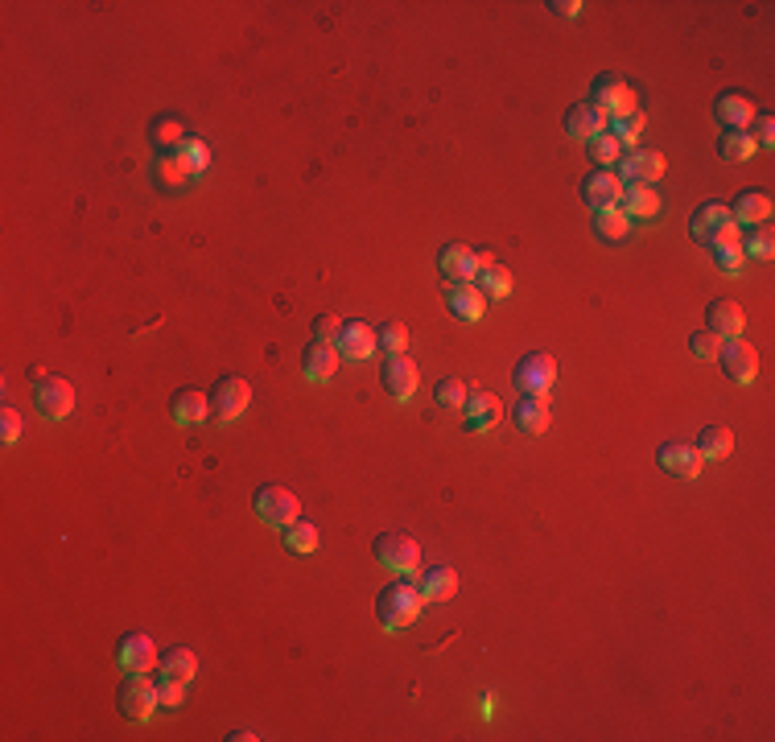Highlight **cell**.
Here are the masks:
<instances>
[{
	"instance_id": "6da1fadb",
	"label": "cell",
	"mask_w": 775,
	"mask_h": 742,
	"mask_svg": "<svg viewBox=\"0 0 775 742\" xmlns=\"http://www.w3.org/2000/svg\"><path fill=\"white\" fill-rule=\"evenodd\" d=\"M421 606H425V594L421 586L413 582H392L376 594V619L384 631H400V627H409L417 615H421Z\"/></svg>"
},
{
	"instance_id": "7a4b0ae2",
	"label": "cell",
	"mask_w": 775,
	"mask_h": 742,
	"mask_svg": "<svg viewBox=\"0 0 775 742\" xmlns=\"http://www.w3.org/2000/svg\"><path fill=\"white\" fill-rule=\"evenodd\" d=\"M689 235L701 244V248H714V244H726V240H738V227L730 219V207L726 202H701L689 219Z\"/></svg>"
},
{
	"instance_id": "3957f363",
	"label": "cell",
	"mask_w": 775,
	"mask_h": 742,
	"mask_svg": "<svg viewBox=\"0 0 775 742\" xmlns=\"http://www.w3.org/2000/svg\"><path fill=\"white\" fill-rule=\"evenodd\" d=\"M590 104H594V108H598L606 120L639 112L631 83H627L623 75H615V71H606V75H598V79H594V87H590Z\"/></svg>"
},
{
	"instance_id": "277c9868",
	"label": "cell",
	"mask_w": 775,
	"mask_h": 742,
	"mask_svg": "<svg viewBox=\"0 0 775 742\" xmlns=\"http://www.w3.org/2000/svg\"><path fill=\"white\" fill-rule=\"evenodd\" d=\"M252 512H256L264 524H273V528H289V524L297 520V512H301V503H297V495H293L289 487H281V483H264V487L252 491Z\"/></svg>"
},
{
	"instance_id": "5b68a950",
	"label": "cell",
	"mask_w": 775,
	"mask_h": 742,
	"mask_svg": "<svg viewBox=\"0 0 775 742\" xmlns=\"http://www.w3.org/2000/svg\"><path fill=\"white\" fill-rule=\"evenodd\" d=\"M116 705H120V714L128 722H149L153 710H157V685L145 677V672H128V677L120 681V693H116Z\"/></svg>"
},
{
	"instance_id": "8992f818",
	"label": "cell",
	"mask_w": 775,
	"mask_h": 742,
	"mask_svg": "<svg viewBox=\"0 0 775 742\" xmlns=\"http://www.w3.org/2000/svg\"><path fill=\"white\" fill-rule=\"evenodd\" d=\"M664 153L660 149H644V145H635V149H623L619 153V170H615V178L623 182V186H631V182H639V186H656L660 178H664Z\"/></svg>"
},
{
	"instance_id": "52a82bcc",
	"label": "cell",
	"mask_w": 775,
	"mask_h": 742,
	"mask_svg": "<svg viewBox=\"0 0 775 742\" xmlns=\"http://www.w3.org/2000/svg\"><path fill=\"white\" fill-rule=\"evenodd\" d=\"M372 557L392 569V573H417L421 565V545L413 541V536H404V532H380L376 536V545H372Z\"/></svg>"
},
{
	"instance_id": "ba28073f",
	"label": "cell",
	"mask_w": 775,
	"mask_h": 742,
	"mask_svg": "<svg viewBox=\"0 0 775 742\" xmlns=\"http://www.w3.org/2000/svg\"><path fill=\"white\" fill-rule=\"evenodd\" d=\"M207 400H211V421H215V425H231L235 417L248 409L252 388H248V380H240V376H219Z\"/></svg>"
},
{
	"instance_id": "9c48e42d",
	"label": "cell",
	"mask_w": 775,
	"mask_h": 742,
	"mask_svg": "<svg viewBox=\"0 0 775 742\" xmlns=\"http://www.w3.org/2000/svg\"><path fill=\"white\" fill-rule=\"evenodd\" d=\"M553 380H557V359L545 355V351L524 355L516 363V371H512V384H516L520 396H545L553 388Z\"/></svg>"
},
{
	"instance_id": "30bf717a",
	"label": "cell",
	"mask_w": 775,
	"mask_h": 742,
	"mask_svg": "<svg viewBox=\"0 0 775 742\" xmlns=\"http://www.w3.org/2000/svg\"><path fill=\"white\" fill-rule=\"evenodd\" d=\"M33 409H38L46 421H62L75 409V388L62 376H38V388H33Z\"/></svg>"
},
{
	"instance_id": "8fae6325",
	"label": "cell",
	"mask_w": 775,
	"mask_h": 742,
	"mask_svg": "<svg viewBox=\"0 0 775 742\" xmlns=\"http://www.w3.org/2000/svg\"><path fill=\"white\" fill-rule=\"evenodd\" d=\"M722 371L730 376V384H755V376H759V351L747 343V339H726L722 343Z\"/></svg>"
},
{
	"instance_id": "7c38bea8",
	"label": "cell",
	"mask_w": 775,
	"mask_h": 742,
	"mask_svg": "<svg viewBox=\"0 0 775 742\" xmlns=\"http://www.w3.org/2000/svg\"><path fill=\"white\" fill-rule=\"evenodd\" d=\"M157 644H153V639L149 635H141V631H128L124 639H120V644H116V664H120V672H145V677H149V672L157 668Z\"/></svg>"
},
{
	"instance_id": "4fadbf2b",
	"label": "cell",
	"mask_w": 775,
	"mask_h": 742,
	"mask_svg": "<svg viewBox=\"0 0 775 742\" xmlns=\"http://www.w3.org/2000/svg\"><path fill=\"white\" fill-rule=\"evenodd\" d=\"M656 466L672 479H697L701 475V454L693 450V442H660L656 450Z\"/></svg>"
},
{
	"instance_id": "5bb4252c",
	"label": "cell",
	"mask_w": 775,
	"mask_h": 742,
	"mask_svg": "<svg viewBox=\"0 0 775 742\" xmlns=\"http://www.w3.org/2000/svg\"><path fill=\"white\" fill-rule=\"evenodd\" d=\"M380 384L392 400H409L417 392V363L409 355H388L380 367Z\"/></svg>"
},
{
	"instance_id": "9a60e30c",
	"label": "cell",
	"mask_w": 775,
	"mask_h": 742,
	"mask_svg": "<svg viewBox=\"0 0 775 742\" xmlns=\"http://www.w3.org/2000/svg\"><path fill=\"white\" fill-rule=\"evenodd\" d=\"M726 207H730V219H734L738 231L759 227V223L771 219V194L767 190H738L734 202H726Z\"/></svg>"
},
{
	"instance_id": "2e32d148",
	"label": "cell",
	"mask_w": 775,
	"mask_h": 742,
	"mask_svg": "<svg viewBox=\"0 0 775 742\" xmlns=\"http://www.w3.org/2000/svg\"><path fill=\"white\" fill-rule=\"evenodd\" d=\"M446 310L454 318H462V322H479L483 310H487V297H483V289L475 281H450L446 285Z\"/></svg>"
},
{
	"instance_id": "e0dca14e",
	"label": "cell",
	"mask_w": 775,
	"mask_h": 742,
	"mask_svg": "<svg viewBox=\"0 0 775 742\" xmlns=\"http://www.w3.org/2000/svg\"><path fill=\"white\" fill-rule=\"evenodd\" d=\"M462 417H466V429L470 433H487V429H495L499 425V417H503V404H499V396H491V392H466V400H462Z\"/></svg>"
},
{
	"instance_id": "ac0fdd59",
	"label": "cell",
	"mask_w": 775,
	"mask_h": 742,
	"mask_svg": "<svg viewBox=\"0 0 775 742\" xmlns=\"http://www.w3.org/2000/svg\"><path fill=\"white\" fill-rule=\"evenodd\" d=\"M582 198H586V207H594V211H611V207H619V198H623V182L611 170H590L582 178Z\"/></svg>"
},
{
	"instance_id": "d6986e66",
	"label": "cell",
	"mask_w": 775,
	"mask_h": 742,
	"mask_svg": "<svg viewBox=\"0 0 775 742\" xmlns=\"http://www.w3.org/2000/svg\"><path fill=\"white\" fill-rule=\"evenodd\" d=\"M743 306H738L734 297H714L710 306H705V330H714L718 339H738L743 334Z\"/></svg>"
},
{
	"instance_id": "ffe728a7",
	"label": "cell",
	"mask_w": 775,
	"mask_h": 742,
	"mask_svg": "<svg viewBox=\"0 0 775 742\" xmlns=\"http://www.w3.org/2000/svg\"><path fill=\"white\" fill-rule=\"evenodd\" d=\"M334 347H339L343 359H372V355L380 351V347H376V326H367V322L351 318V322H343V330H339V339H334Z\"/></svg>"
},
{
	"instance_id": "44dd1931",
	"label": "cell",
	"mask_w": 775,
	"mask_h": 742,
	"mask_svg": "<svg viewBox=\"0 0 775 742\" xmlns=\"http://www.w3.org/2000/svg\"><path fill=\"white\" fill-rule=\"evenodd\" d=\"M339 347L334 343H318V339H310L306 343V351H301V371H306V380H314V384H326V380H334V371H339Z\"/></svg>"
},
{
	"instance_id": "7402d4cb",
	"label": "cell",
	"mask_w": 775,
	"mask_h": 742,
	"mask_svg": "<svg viewBox=\"0 0 775 742\" xmlns=\"http://www.w3.org/2000/svg\"><path fill=\"white\" fill-rule=\"evenodd\" d=\"M170 417H174V425H182V429H190V425H198V421H207V417H211V400H207V392H198V388H178V392L170 396Z\"/></svg>"
},
{
	"instance_id": "603a6c76",
	"label": "cell",
	"mask_w": 775,
	"mask_h": 742,
	"mask_svg": "<svg viewBox=\"0 0 775 742\" xmlns=\"http://www.w3.org/2000/svg\"><path fill=\"white\" fill-rule=\"evenodd\" d=\"M714 116L726 124V128H747L759 112H755V99L747 91H718L714 99Z\"/></svg>"
},
{
	"instance_id": "cb8c5ba5",
	"label": "cell",
	"mask_w": 775,
	"mask_h": 742,
	"mask_svg": "<svg viewBox=\"0 0 775 742\" xmlns=\"http://www.w3.org/2000/svg\"><path fill=\"white\" fill-rule=\"evenodd\" d=\"M565 132L574 141H586L590 145L594 137H602V132H606V116L590 104V99H582V104H574V108L565 112Z\"/></svg>"
},
{
	"instance_id": "d4e9b609",
	"label": "cell",
	"mask_w": 775,
	"mask_h": 742,
	"mask_svg": "<svg viewBox=\"0 0 775 742\" xmlns=\"http://www.w3.org/2000/svg\"><path fill=\"white\" fill-rule=\"evenodd\" d=\"M437 273L450 281H475V252H470L466 244H446L442 252H437Z\"/></svg>"
},
{
	"instance_id": "484cf974",
	"label": "cell",
	"mask_w": 775,
	"mask_h": 742,
	"mask_svg": "<svg viewBox=\"0 0 775 742\" xmlns=\"http://www.w3.org/2000/svg\"><path fill=\"white\" fill-rule=\"evenodd\" d=\"M512 421H516V429L528 433V437L545 433V429H549V404H545V396H520V400L512 404Z\"/></svg>"
},
{
	"instance_id": "4316f807",
	"label": "cell",
	"mask_w": 775,
	"mask_h": 742,
	"mask_svg": "<svg viewBox=\"0 0 775 742\" xmlns=\"http://www.w3.org/2000/svg\"><path fill=\"white\" fill-rule=\"evenodd\" d=\"M623 215L627 219H656L660 215V194H656V186H639V182H631V186H623Z\"/></svg>"
},
{
	"instance_id": "83f0119b",
	"label": "cell",
	"mask_w": 775,
	"mask_h": 742,
	"mask_svg": "<svg viewBox=\"0 0 775 742\" xmlns=\"http://www.w3.org/2000/svg\"><path fill=\"white\" fill-rule=\"evenodd\" d=\"M693 450L701 454V462H722V458H730V450H734V433H730L726 425H705V429L697 433Z\"/></svg>"
},
{
	"instance_id": "f1b7e54d",
	"label": "cell",
	"mask_w": 775,
	"mask_h": 742,
	"mask_svg": "<svg viewBox=\"0 0 775 742\" xmlns=\"http://www.w3.org/2000/svg\"><path fill=\"white\" fill-rule=\"evenodd\" d=\"M421 594L425 602H446L458 594V573L450 565H429L421 569Z\"/></svg>"
},
{
	"instance_id": "f546056e",
	"label": "cell",
	"mask_w": 775,
	"mask_h": 742,
	"mask_svg": "<svg viewBox=\"0 0 775 742\" xmlns=\"http://www.w3.org/2000/svg\"><path fill=\"white\" fill-rule=\"evenodd\" d=\"M194 672H198V656L190 648H170V652H161V660H157V677H170V681L190 685Z\"/></svg>"
},
{
	"instance_id": "4dcf8cb0",
	"label": "cell",
	"mask_w": 775,
	"mask_h": 742,
	"mask_svg": "<svg viewBox=\"0 0 775 742\" xmlns=\"http://www.w3.org/2000/svg\"><path fill=\"white\" fill-rule=\"evenodd\" d=\"M755 149H759V145L751 141L747 128H726L722 137H718V157H722V161H734V165H738V161H751Z\"/></svg>"
},
{
	"instance_id": "1f68e13d",
	"label": "cell",
	"mask_w": 775,
	"mask_h": 742,
	"mask_svg": "<svg viewBox=\"0 0 775 742\" xmlns=\"http://www.w3.org/2000/svg\"><path fill=\"white\" fill-rule=\"evenodd\" d=\"M627 231H631V219L619 211V207H611V211H594V235L602 244H619V240H627Z\"/></svg>"
},
{
	"instance_id": "d6a6232c",
	"label": "cell",
	"mask_w": 775,
	"mask_h": 742,
	"mask_svg": "<svg viewBox=\"0 0 775 742\" xmlns=\"http://www.w3.org/2000/svg\"><path fill=\"white\" fill-rule=\"evenodd\" d=\"M738 248H743V256H747V260H771V252H775L771 227H767V223L747 227V235H738Z\"/></svg>"
},
{
	"instance_id": "836d02e7",
	"label": "cell",
	"mask_w": 775,
	"mask_h": 742,
	"mask_svg": "<svg viewBox=\"0 0 775 742\" xmlns=\"http://www.w3.org/2000/svg\"><path fill=\"white\" fill-rule=\"evenodd\" d=\"M182 141H186L182 120L161 116V120L153 124V149H161V153H178V149H182Z\"/></svg>"
},
{
	"instance_id": "e575fe53",
	"label": "cell",
	"mask_w": 775,
	"mask_h": 742,
	"mask_svg": "<svg viewBox=\"0 0 775 742\" xmlns=\"http://www.w3.org/2000/svg\"><path fill=\"white\" fill-rule=\"evenodd\" d=\"M174 157H178V165H182V170H186L190 178H198V174L211 165V149L202 145L198 137H186V141H182V149H178Z\"/></svg>"
},
{
	"instance_id": "d590c367",
	"label": "cell",
	"mask_w": 775,
	"mask_h": 742,
	"mask_svg": "<svg viewBox=\"0 0 775 742\" xmlns=\"http://www.w3.org/2000/svg\"><path fill=\"white\" fill-rule=\"evenodd\" d=\"M376 347L388 355H404V347H409V326L400 318H388L384 326H376Z\"/></svg>"
},
{
	"instance_id": "8d00e7d4",
	"label": "cell",
	"mask_w": 775,
	"mask_h": 742,
	"mask_svg": "<svg viewBox=\"0 0 775 742\" xmlns=\"http://www.w3.org/2000/svg\"><path fill=\"white\" fill-rule=\"evenodd\" d=\"M606 132L623 145V149H635L639 141V132H644V112H631V116H615V120H606Z\"/></svg>"
},
{
	"instance_id": "74e56055",
	"label": "cell",
	"mask_w": 775,
	"mask_h": 742,
	"mask_svg": "<svg viewBox=\"0 0 775 742\" xmlns=\"http://www.w3.org/2000/svg\"><path fill=\"white\" fill-rule=\"evenodd\" d=\"M281 541H285L289 553H314V549H318V528L306 524V520H293V524L285 528Z\"/></svg>"
},
{
	"instance_id": "f35d334b",
	"label": "cell",
	"mask_w": 775,
	"mask_h": 742,
	"mask_svg": "<svg viewBox=\"0 0 775 742\" xmlns=\"http://www.w3.org/2000/svg\"><path fill=\"white\" fill-rule=\"evenodd\" d=\"M475 285L483 289V297H487V301L508 297V293H512V273H508L503 264H491L487 273H479V277H475Z\"/></svg>"
},
{
	"instance_id": "ab89813d",
	"label": "cell",
	"mask_w": 775,
	"mask_h": 742,
	"mask_svg": "<svg viewBox=\"0 0 775 742\" xmlns=\"http://www.w3.org/2000/svg\"><path fill=\"white\" fill-rule=\"evenodd\" d=\"M710 256H714V264L722 268L726 277H738L743 273V264H747V256H743V248H738V240H726V244H714L710 248Z\"/></svg>"
},
{
	"instance_id": "60d3db41",
	"label": "cell",
	"mask_w": 775,
	"mask_h": 742,
	"mask_svg": "<svg viewBox=\"0 0 775 742\" xmlns=\"http://www.w3.org/2000/svg\"><path fill=\"white\" fill-rule=\"evenodd\" d=\"M722 343H726V339H718L714 330H697V334H689V351H693V359H718V355H722Z\"/></svg>"
},
{
	"instance_id": "b9f144b4",
	"label": "cell",
	"mask_w": 775,
	"mask_h": 742,
	"mask_svg": "<svg viewBox=\"0 0 775 742\" xmlns=\"http://www.w3.org/2000/svg\"><path fill=\"white\" fill-rule=\"evenodd\" d=\"M619 153H623V145L611 137V132H602V137H594V141H590V157L598 161V170H606L611 161H619Z\"/></svg>"
},
{
	"instance_id": "7bdbcfd3",
	"label": "cell",
	"mask_w": 775,
	"mask_h": 742,
	"mask_svg": "<svg viewBox=\"0 0 775 742\" xmlns=\"http://www.w3.org/2000/svg\"><path fill=\"white\" fill-rule=\"evenodd\" d=\"M433 400L442 404V409H462V400H466V384H462V380H437Z\"/></svg>"
},
{
	"instance_id": "ee69618b",
	"label": "cell",
	"mask_w": 775,
	"mask_h": 742,
	"mask_svg": "<svg viewBox=\"0 0 775 742\" xmlns=\"http://www.w3.org/2000/svg\"><path fill=\"white\" fill-rule=\"evenodd\" d=\"M747 132H751V141H755L759 149H771V145H775V120H771V116H763V112L747 124Z\"/></svg>"
},
{
	"instance_id": "f6af8a7d",
	"label": "cell",
	"mask_w": 775,
	"mask_h": 742,
	"mask_svg": "<svg viewBox=\"0 0 775 742\" xmlns=\"http://www.w3.org/2000/svg\"><path fill=\"white\" fill-rule=\"evenodd\" d=\"M310 330H314L318 343H334V339H339V330H343V322L334 318V314H318V318L310 322Z\"/></svg>"
},
{
	"instance_id": "bcb514c9",
	"label": "cell",
	"mask_w": 775,
	"mask_h": 742,
	"mask_svg": "<svg viewBox=\"0 0 775 742\" xmlns=\"http://www.w3.org/2000/svg\"><path fill=\"white\" fill-rule=\"evenodd\" d=\"M182 693H186V685H182V681L157 677V701H161V705H170V710H178V705H182Z\"/></svg>"
},
{
	"instance_id": "7dc6e473",
	"label": "cell",
	"mask_w": 775,
	"mask_h": 742,
	"mask_svg": "<svg viewBox=\"0 0 775 742\" xmlns=\"http://www.w3.org/2000/svg\"><path fill=\"white\" fill-rule=\"evenodd\" d=\"M0 437H5V442H17V437H21V413L17 409L0 413Z\"/></svg>"
},
{
	"instance_id": "c3c4849f",
	"label": "cell",
	"mask_w": 775,
	"mask_h": 742,
	"mask_svg": "<svg viewBox=\"0 0 775 742\" xmlns=\"http://www.w3.org/2000/svg\"><path fill=\"white\" fill-rule=\"evenodd\" d=\"M549 9H553V13H561V17H578V9H582V5H578V0H549Z\"/></svg>"
},
{
	"instance_id": "681fc988",
	"label": "cell",
	"mask_w": 775,
	"mask_h": 742,
	"mask_svg": "<svg viewBox=\"0 0 775 742\" xmlns=\"http://www.w3.org/2000/svg\"><path fill=\"white\" fill-rule=\"evenodd\" d=\"M491 264H495V256H491V252H475V273H487Z\"/></svg>"
}]
</instances>
